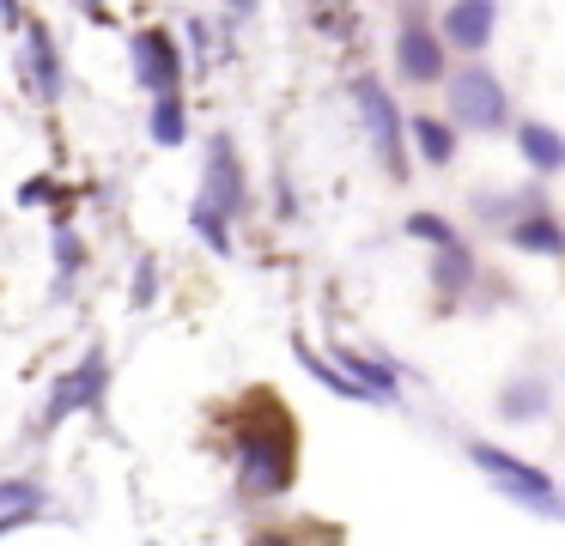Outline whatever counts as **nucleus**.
I'll list each match as a JSON object with an SVG mask.
<instances>
[{"mask_svg": "<svg viewBox=\"0 0 565 546\" xmlns=\"http://www.w3.org/2000/svg\"><path fill=\"white\" fill-rule=\"evenodd\" d=\"M237 485L256 497H274L292 485V425H256V431L237 437Z\"/></svg>", "mask_w": 565, "mask_h": 546, "instance_id": "f257e3e1", "label": "nucleus"}, {"mask_svg": "<svg viewBox=\"0 0 565 546\" xmlns=\"http://www.w3.org/2000/svg\"><path fill=\"white\" fill-rule=\"evenodd\" d=\"M468 456H475V468L487 473V480L499 485V492H511L523 510H535V516H553V522L565 516V497H559V485H553L541 468H529V461L504 456L499 443H475Z\"/></svg>", "mask_w": 565, "mask_h": 546, "instance_id": "f03ea898", "label": "nucleus"}, {"mask_svg": "<svg viewBox=\"0 0 565 546\" xmlns=\"http://www.w3.org/2000/svg\"><path fill=\"white\" fill-rule=\"evenodd\" d=\"M450 116L462 128H480V133H499L511 121V104H504V85L492 79L487 67H468V73H450Z\"/></svg>", "mask_w": 565, "mask_h": 546, "instance_id": "7ed1b4c3", "label": "nucleus"}, {"mask_svg": "<svg viewBox=\"0 0 565 546\" xmlns=\"http://www.w3.org/2000/svg\"><path fill=\"white\" fill-rule=\"evenodd\" d=\"M104 383H110V358H104V346H92L86 358H79L74 371L50 388L43 425H62V419H74V413H98L104 407Z\"/></svg>", "mask_w": 565, "mask_h": 546, "instance_id": "20e7f679", "label": "nucleus"}, {"mask_svg": "<svg viewBox=\"0 0 565 546\" xmlns=\"http://www.w3.org/2000/svg\"><path fill=\"white\" fill-rule=\"evenodd\" d=\"M128 55H135V79L147 85L152 97H171V92H177V79H183V61H177V43H171L164 31H135Z\"/></svg>", "mask_w": 565, "mask_h": 546, "instance_id": "39448f33", "label": "nucleus"}, {"mask_svg": "<svg viewBox=\"0 0 565 546\" xmlns=\"http://www.w3.org/2000/svg\"><path fill=\"white\" fill-rule=\"evenodd\" d=\"M353 97H359V109H365V121H371V146H377V158L402 176V116H395L390 92H383L377 79H353Z\"/></svg>", "mask_w": 565, "mask_h": 546, "instance_id": "423d86ee", "label": "nucleus"}, {"mask_svg": "<svg viewBox=\"0 0 565 546\" xmlns=\"http://www.w3.org/2000/svg\"><path fill=\"white\" fill-rule=\"evenodd\" d=\"M395 61H402V79L438 85L444 79V43H438V31H426L419 19H407L402 31H395Z\"/></svg>", "mask_w": 565, "mask_h": 546, "instance_id": "0eeeda50", "label": "nucleus"}, {"mask_svg": "<svg viewBox=\"0 0 565 546\" xmlns=\"http://www.w3.org/2000/svg\"><path fill=\"white\" fill-rule=\"evenodd\" d=\"M201 206H213V213H237L244 206V170H237V152L225 133H213L207 146V189H201Z\"/></svg>", "mask_w": 565, "mask_h": 546, "instance_id": "6e6552de", "label": "nucleus"}, {"mask_svg": "<svg viewBox=\"0 0 565 546\" xmlns=\"http://www.w3.org/2000/svg\"><path fill=\"white\" fill-rule=\"evenodd\" d=\"M492 24H499V7H487V0H462V7L444 12V31L456 49H487Z\"/></svg>", "mask_w": 565, "mask_h": 546, "instance_id": "1a4fd4ad", "label": "nucleus"}, {"mask_svg": "<svg viewBox=\"0 0 565 546\" xmlns=\"http://www.w3.org/2000/svg\"><path fill=\"white\" fill-rule=\"evenodd\" d=\"M25 61H31V79H38L43 97H62V61H55V43L43 24H31L25 31Z\"/></svg>", "mask_w": 565, "mask_h": 546, "instance_id": "9d476101", "label": "nucleus"}, {"mask_svg": "<svg viewBox=\"0 0 565 546\" xmlns=\"http://www.w3.org/2000/svg\"><path fill=\"white\" fill-rule=\"evenodd\" d=\"M516 146H523V158L541 170V176H547V170H565V140L547 128V121H523V128H516Z\"/></svg>", "mask_w": 565, "mask_h": 546, "instance_id": "9b49d317", "label": "nucleus"}, {"mask_svg": "<svg viewBox=\"0 0 565 546\" xmlns=\"http://www.w3.org/2000/svg\"><path fill=\"white\" fill-rule=\"evenodd\" d=\"M511 243H516V249H529V255H565V231L553 225L547 213L516 218V225H511Z\"/></svg>", "mask_w": 565, "mask_h": 546, "instance_id": "f8f14e48", "label": "nucleus"}, {"mask_svg": "<svg viewBox=\"0 0 565 546\" xmlns=\"http://www.w3.org/2000/svg\"><path fill=\"white\" fill-rule=\"evenodd\" d=\"M183 133H189V121H183V97H152V140L159 146H183Z\"/></svg>", "mask_w": 565, "mask_h": 546, "instance_id": "ddd939ff", "label": "nucleus"}, {"mask_svg": "<svg viewBox=\"0 0 565 546\" xmlns=\"http://www.w3.org/2000/svg\"><path fill=\"white\" fill-rule=\"evenodd\" d=\"M292 352H298V364H305V371H310V376H317V383H322V388H334V395H347V400H371V395H365V388H353V383H347V376H341V371H334V364H329V358H317V352H310V346H305V340H292Z\"/></svg>", "mask_w": 565, "mask_h": 546, "instance_id": "4468645a", "label": "nucleus"}, {"mask_svg": "<svg viewBox=\"0 0 565 546\" xmlns=\"http://www.w3.org/2000/svg\"><path fill=\"white\" fill-rule=\"evenodd\" d=\"M414 140H419V152H426V164H438V170L456 158V133L444 128V121H431V116L414 121Z\"/></svg>", "mask_w": 565, "mask_h": 546, "instance_id": "2eb2a0df", "label": "nucleus"}, {"mask_svg": "<svg viewBox=\"0 0 565 546\" xmlns=\"http://www.w3.org/2000/svg\"><path fill=\"white\" fill-rule=\"evenodd\" d=\"M547 413V383H511L504 388V419H535Z\"/></svg>", "mask_w": 565, "mask_h": 546, "instance_id": "dca6fc26", "label": "nucleus"}, {"mask_svg": "<svg viewBox=\"0 0 565 546\" xmlns=\"http://www.w3.org/2000/svg\"><path fill=\"white\" fill-rule=\"evenodd\" d=\"M475 279V261H468V249L462 243H450V249H438V286H468Z\"/></svg>", "mask_w": 565, "mask_h": 546, "instance_id": "f3484780", "label": "nucleus"}, {"mask_svg": "<svg viewBox=\"0 0 565 546\" xmlns=\"http://www.w3.org/2000/svg\"><path fill=\"white\" fill-rule=\"evenodd\" d=\"M189 225H195V237H207V249H213V255H225V249H232V237H225V218L213 213V206H201V201H195Z\"/></svg>", "mask_w": 565, "mask_h": 546, "instance_id": "a211bd4d", "label": "nucleus"}, {"mask_svg": "<svg viewBox=\"0 0 565 546\" xmlns=\"http://www.w3.org/2000/svg\"><path fill=\"white\" fill-rule=\"evenodd\" d=\"M55 267H62V291L79 279V237L74 225H55Z\"/></svg>", "mask_w": 565, "mask_h": 546, "instance_id": "6ab92c4d", "label": "nucleus"}, {"mask_svg": "<svg viewBox=\"0 0 565 546\" xmlns=\"http://www.w3.org/2000/svg\"><path fill=\"white\" fill-rule=\"evenodd\" d=\"M0 510H43L38 480H0Z\"/></svg>", "mask_w": 565, "mask_h": 546, "instance_id": "aec40b11", "label": "nucleus"}, {"mask_svg": "<svg viewBox=\"0 0 565 546\" xmlns=\"http://www.w3.org/2000/svg\"><path fill=\"white\" fill-rule=\"evenodd\" d=\"M407 231H414V237H426V243H438V249H450V243H462V237H456V231L444 225L438 213H414V218H407Z\"/></svg>", "mask_w": 565, "mask_h": 546, "instance_id": "412c9836", "label": "nucleus"}, {"mask_svg": "<svg viewBox=\"0 0 565 546\" xmlns=\"http://www.w3.org/2000/svg\"><path fill=\"white\" fill-rule=\"evenodd\" d=\"M152 274H159V267H152V255H147V261L135 267V303H147V298H152Z\"/></svg>", "mask_w": 565, "mask_h": 546, "instance_id": "4be33fe9", "label": "nucleus"}, {"mask_svg": "<svg viewBox=\"0 0 565 546\" xmlns=\"http://www.w3.org/2000/svg\"><path fill=\"white\" fill-rule=\"evenodd\" d=\"M256 546H286V540H256Z\"/></svg>", "mask_w": 565, "mask_h": 546, "instance_id": "5701e85b", "label": "nucleus"}]
</instances>
